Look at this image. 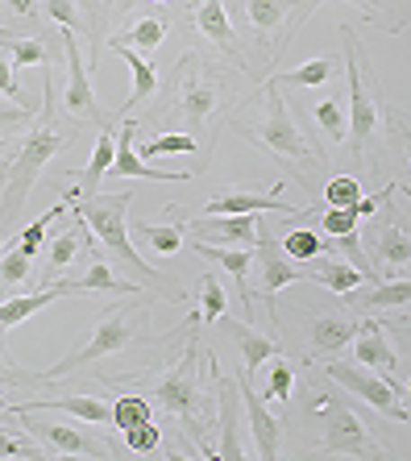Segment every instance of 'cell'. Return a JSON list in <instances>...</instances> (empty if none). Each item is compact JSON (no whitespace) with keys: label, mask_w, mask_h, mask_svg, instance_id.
Returning a JSON list of instances; mask_svg holds the SVG:
<instances>
[{"label":"cell","mask_w":411,"mask_h":461,"mask_svg":"<svg viewBox=\"0 0 411 461\" xmlns=\"http://www.w3.org/2000/svg\"><path fill=\"white\" fill-rule=\"evenodd\" d=\"M133 204V192H96V195H84L76 204V212L87 221V233L96 237L100 246L109 249L112 262H121V267L133 275V283H150V287H166L163 275L146 262V258L133 249L130 241V225H125V212H130Z\"/></svg>","instance_id":"cell-1"},{"label":"cell","mask_w":411,"mask_h":461,"mask_svg":"<svg viewBox=\"0 0 411 461\" xmlns=\"http://www.w3.org/2000/svg\"><path fill=\"white\" fill-rule=\"evenodd\" d=\"M146 337H150V308H146V303H112V308L100 316L96 333L87 337L76 354H67L58 366H50L42 378H63V375H71V370L104 362V357L121 354V349H130V345L146 341Z\"/></svg>","instance_id":"cell-2"},{"label":"cell","mask_w":411,"mask_h":461,"mask_svg":"<svg viewBox=\"0 0 411 461\" xmlns=\"http://www.w3.org/2000/svg\"><path fill=\"white\" fill-rule=\"evenodd\" d=\"M67 146H71V133H63V129H55V125H38L33 133H25L22 150H17V158L9 162V175H4L9 200H4V208H0V233L22 221L25 200H30L33 183L42 179L46 162L55 158L58 150H67Z\"/></svg>","instance_id":"cell-3"},{"label":"cell","mask_w":411,"mask_h":461,"mask_svg":"<svg viewBox=\"0 0 411 461\" xmlns=\"http://www.w3.org/2000/svg\"><path fill=\"white\" fill-rule=\"evenodd\" d=\"M254 138H258L274 158L291 162L295 171H299V179L308 183V171H312L308 162H316V150L303 141L299 129H295L291 113H287V100H282V92L274 84L266 87V104H262V117H258V125H254Z\"/></svg>","instance_id":"cell-4"},{"label":"cell","mask_w":411,"mask_h":461,"mask_svg":"<svg viewBox=\"0 0 411 461\" xmlns=\"http://www.w3.org/2000/svg\"><path fill=\"white\" fill-rule=\"evenodd\" d=\"M316 411L325 416V453H341V457H387V445L370 437V429L357 420L353 408L333 403L328 395H316Z\"/></svg>","instance_id":"cell-5"},{"label":"cell","mask_w":411,"mask_h":461,"mask_svg":"<svg viewBox=\"0 0 411 461\" xmlns=\"http://www.w3.org/2000/svg\"><path fill=\"white\" fill-rule=\"evenodd\" d=\"M195 357H200V341L192 337V345L183 349V357L171 362V370L150 383V395L158 399L171 416L187 420V424H192L195 411H200V403H204V395H200V366H195Z\"/></svg>","instance_id":"cell-6"},{"label":"cell","mask_w":411,"mask_h":461,"mask_svg":"<svg viewBox=\"0 0 411 461\" xmlns=\"http://www.w3.org/2000/svg\"><path fill=\"white\" fill-rule=\"evenodd\" d=\"M325 375L333 378V383L349 386L357 399H366L374 411H382V416L390 420H411V408H403L399 395H403V386H395L387 375H374L370 366H345V362H328L325 366Z\"/></svg>","instance_id":"cell-7"},{"label":"cell","mask_w":411,"mask_h":461,"mask_svg":"<svg viewBox=\"0 0 411 461\" xmlns=\"http://www.w3.org/2000/svg\"><path fill=\"white\" fill-rule=\"evenodd\" d=\"M345 33V76H349V141H353L357 154H366V146L379 138V104L366 92V76H362V50H357V38L349 30Z\"/></svg>","instance_id":"cell-8"},{"label":"cell","mask_w":411,"mask_h":461,"mask_svg":"<svg viewBox=\"0 0 411 461\" xmlns=\"http://www.w3.org/2000/svg\"><path fill=\"white\" fill-rule=\"evenodd\" d=\"M187 71L183 84H179V108H183V117L192 121V138L204 129V121L217 113V96H220V84L212 71H200V63H195L192 54H187Z\"/></svg>","instance_id":"cell-9"},{"label":"cell","mask_w":411,"mask_h":461,"mask_svg":"<svg viewBox=\"0 0 411 461\" xmlns=\"http://www.w3.org/2000/svg\"><path fill=\"white\" fill-rule=\"evenodd\" d=\"M370 262H379L374 270H395V275L411 270V229H403L390 208L382 212L379 229L370 233Z\"/></svg>","instance_id":"cell-10"},{"label":"cell","mask_w":411,"mask_h":461,"mask_svg":"<svg viewBox=\"0 0 411 461\" xmlns=\"http://www.w3.org/2000/svg\"><path fill=\"white\" fill-rule=\"evenodd\" d=\"M357 337V321L353 316H341V312H320L308 321V362H320V357H336L345 345H353Z\"/></svg>","instance_id":"cell-11"},{"label":"cell","mask_w":411,"mask_h":461,"mask_svg":"<svg viewBox=\"0 0 411 461\" xmlns=\"http://www.w3.org/2000/svg\"><path fill=\"white\" fill-rule=\"evenodd\" d=\"M258 275H262V279H258V295H262V300H266V295H279L287 283L308 279L299 262H291V258L282 254V246L274 249L271 229H262V225H258Z\"/></svg>","instance_id":"cell-12"},{"label":"cell","mask_w":411,"mask_h":461,"mask_svg":"<svg viewBox=\"0 0 411 461\" xmlns=\"http://www.w3.org/2000/svg\"><path fill=\"white\" fill-rule=\"evenodd\" d=\"M25 420H30V432L38 440H46L55 453H63V457H112L109 445H100V440H92L87 432H79L76 424H46V420H33V411H22Z\"/></svg>","instance_id":"cell-13"},{"label":"cell","mask_w":411,"mask_h":461,"mask_svg":"<svg viewBox=\"0 0 411 461\" xmlns=\"http://www.w3.org/2000/svg\"><path fill=\"white\" fill-rule=\"evenodd\" d=\"M353 354H357V362L362 366H370V370L387 375L395 386H403L399 378H395V370H399V354H395V345H390V337H387V324H379V321L357 324Z\"/></svg>","instance_id":"cell-14"},{"label":"cell","mask_w":411,"mask_h":461,"mask_svg":"<svg viewBox=\"0 0 411 461\" xmlns=\"http://www.w3.org/2000/svg\"><path fill=\"white\" fill-rule=\"evenodd\" d=\"M63 46H67V96H63L67 113L71 117H100L96 92H92V79H87V63H84V54H79V42L71 30L63 33Z\"/></svg>","instance_id":"cell-15"},{"label":"cell","mask_w":411,"mask_h":461,"mask_svg":"<svg viewBox=\"0 0 411 461\" xmlns=\"http://www.w3.org/2000/svg\"><path fill=\"white\" fill-rule=\"evenodd\" d=\"M241 399H246V411H249V432H254V457L271 461L282 453V437H279V420L266 411V403H262L258 395H254V386H249V378H241Z\"/></svg>","instance_id":"cell-16"},{"label":"cell","mask_w":411,"mask_h":461,"mask_svg":"<svg viewBox=\"0 0 411 461\" xmlns=\"http://www.w3.org/2000/svg\"><path fill=\"white\" fill-rule=\"evenodd\" d=\"M192 233L200 241H237V246H249V241H258V212H246V216H200L192 221Z\"/></svg>","instance_id":"cell-17"},{"label":"cell","mask_w":411,"mask_h":461,"mask_svg":"<svg viewBox=\"0 0 411 461\" xmlns=\"http://www.w3.org/2000/svg\"><path fill=\"white\" fill-rule=\"evenodd\" d=\"M303 275L308 279H316V283H325L328 291H353V287H362V283H374L370 275H362V270L353 267V262H345V258H336V254H316V258H308L303 262Z\"/></svg>","instance_id":"cell-18"},{"label":"cell","mask_w":411,"mask_h":461,"mask_svg":"<svg viewBox=\"0 0 411 461\" xmlns=\"http://www.w3.org/2000/svg\"><path fill=\"white\" fill-rule=\"evenodd\" d=\"M133 138H138V121H125L117 133V154H112L109 175H121V179H187V175L146 167V158H138V150H133Z\"/></svg>","instance_id":"cell-19"},{"label":"cell","mask_w":411,"mask_h":461,"mask_svg":"<svg viewBox=\"0 0 411 461\" xmlns=\"http://www.w3.org/2000/svg\"><path fill=\"white\" fill-rule=\"evenodd\" d=\"M237 408H241V386L220 378V445H217V457L220 461H246V445L237 437Z\"/></svg>","instance_id":"cell-20"},{"label":"cell","mask_w":411,"mask_h":461,"mask_svg":"<svg viewBox=\"0 0 411 461\" xmlns=\"http://www.w3.org/2000/svg\"><path fill=\"white\" fill-rule=\"evenodd\" d=\"M195 249L204 258H212L217 267H225V275L233 283H237L241 291V312L249 316V300H246V279H249V270H254V254H249L246 246H217V241H195Z\"/></svg>","instance_id":"cell-21"},{"label":"cell","mask_w":411,"mask_h":461,"mask_svg":"<svg viewBox=\"0 0 411 461\" xmlns=\"http://www.w3.org/2000/svg\"><path fill=\"white\" fill-rule=\"evenodd\" d=\"M345 300L353 303V308L362 312H382V308H403V303H411V279H390V283H379L374 279V287H353L345 291Z\"/></svg>","instance_id":"cell-22"},{"label":"cell","mask_w":411,"mask_h":461,"mask_svg":"<svg viewBox=\"0 0 411 461\" xmlns=\"http://www.w3.org/2000/svg\"><path fill=\"white\" fill-rule=\"evenodd\" d=\"M46 408H58L67 416L84 420V424H104L112 416V408L104 399H92V395H63V399H38V403H22V408L13 411H46Z\"/></svg>","instance_id":"cell-23"},{"label":"cell","mask_w":411,"mask_h":461,"mask_svg":"<svg viewBox=\"0 0 411 461\" xmlns=\"http://www.w3.org/2000/svg\"><path fill=\"white\" fill-rule=\"evenodd\" d=\"M67 283H55V287H42V291H30V295H13V300L0 303V329H17L22 321H30L33 312H42L46 303H55L58 295H67Z\"/></svg>","instance_id":"cell-24"},{"label":"cell","mask_w":411,"mask_h":461,"mask_svg":"<svg viewBox=\"0 0 411 461\" xmlns=\"http://www.w3.org/2000/svg\"><path fill=\"white\" fill-rule=\"evenodd\" d=\"M112 50L125 59V67H130V76H133V96L125 100V113H130L133 104L154 100V92H158V71H154L150 59H146V54H138V50H130V46H112Z\"/></svg>","instance_id":"cell-25"},{"label":"cell","mask_w":411,"mask_h":461,"mask_svg":"<svg viewBox=\"0 0 411 461\" xmlns=\"http://www.w3.org/2000/svg\"><path fill=\"white\" fill-rule=\"evenodd\" d=\"M233 341L241 345V362H246V378H254L262 362H271L274 354H282V345L274 337H262L258 329H249V324H233Z\"/></svg>","instance_id":"cell-26"},{"label":"cell","mask_w":411,"mask_h":461,"mask_svg":"<svg viewBox=\"0 0 411 461\" xmlns=\"http://www.w3.org/2000/svg\"><path fill=\"white\" fill-rule=\"evenodd\" d=\"M84 229H87V221L76 212V225L63 229V233H58L55 241H50V254H46V279H55V275H63V270L71 267V262H76V254L84 249V237H79Z\"/></svg>","instance_id":"cell-27"},{"label":"cell","mask_w":411,"mask_h":461,"mask_svg":"<svg viewBox=\"0 0 411 461\" xmlns=\"http://www.w3.org/2000/svg\"><path fill=\"white\" fill-rule=\"evenodd\" d=\"M112 154H117V133H112V125H104V133L96 138V150H92L84 175H79V183H84V195H96L100 192V179L109 175Z\"/></svg>","instance_id":"cell-28"},{"label":"cell","mask_w":411,"mask_h":461,"mask_svg":"<svg viewBox=\"0 0 411 461\" xmlns=\"http://www.w3.org/2000/svg\"><path fill=\"white\" fill-rule=\"evenodd\" d=\"M195 30L212 38L217 46H225V50H233V25L225 17V0H200L195 5Z\"/></svg>","instance_id":"cell-29"},{"label":"cell","mask_w":411,"mask_h":461,"mask_svg":"<svg viewBox=\"0 0 411 461\" xmlns=\"http://www.w3.org/2000/svg\"><path fill=\"white\" fill-rule=\"evenodd\" d=\"M67 287H71V291H112V295H146V291H141V283L117 279L109 262H92L84 279H71Z\"/></svg>","instance_id":"cell-30"},{"label":"cell","mask_w":411,"mask_h":461,"mask_svg":"<svg viewBox=\"0 0 411 461\" xmlns=\"http://www.w3.org/2000/svg\"><path fill=\"white\" fill-rule=\"evenodd\" d=\"M163 38H166V25L158 22V17H138L121 38H112V46H130V50H138V54H150L163 46Z\"/></svg>","instance_id":"cell-31"},{"label":"cell","mask_w":411,"mask_h":461,"mask_svg":"<svg viewBox=\"0 0 411 461\" xmlns=\"http://www.w3.org/2000/svg\"><path fill=\"white\" fill-rule=\"evenodd\" d=\"M336 76V63L333 59H308L303 67H295V71H282V76H274L271 84L274 87H316L325 84V79Z\"/></svg>","instance_id":"cell-32"},{"label":"cell","mask_w":411,"mask_h":461,"mask_svg":"<svg viewBox=\"0 0 411 461\" xmlns=\"http://www.w3.org/2000/svg\"><path fill=\"white\" fill-rule=\"evenodd\" d=\"M316 125L328 133V141H341L349 138V104L341 96H325L320 104H316Z\"/></svg>","instance_id":"cell-33"},{"label":"cell","mask_w":411,"mask_h":461,"mask_svg":"<svg viewBox=\"0 0 411 461\" xmlns=\"http://www.w3.org/2000/svg\"><path fill=\"white\" fill-rule=\"evenodd\" d=\"M287 9L291 0H246V17L258 33H274L282 22H287Z\"/></svg>","instance_id":"cell-34"},{"label":"cell","mask_w":411,"mask_h":461,"mask_svg":"<svg viewBox=\"0 0 411 461\" xmlns=\"http://www.w3.org/2000/svg\"><path fill=\"white\" fill-rule=\"evenodd\" d=\"M112 429L117 432H130V429H138L141 420H150V399L146 395H121V399H112Z\"/></svg>","instance_id":"cell-35"},{"label":"cell","mask_w":411,"mask_h":461,"mask_svg":"<svg viewBox=\"0 0 411 461\" xmlns=\"http://www.w3.org/2000/svg\"><path fill=\"white\" fill-rule=\"evenodd\" d=\"M228 312V300H225V287H220V279L217 275H204L200 279V324H217L220 316Z\"/></svg>","instance_id":"cell-36"},{"label":"cell","mask_w":411,"mask_h":461,"mask_svg":"<svg viewBox=\"0 0 411 461\" xmlns=\"http://www.w3.org/2000/svg\"><path fill=\"white\" fill-rule=\"evenodd\" d=\"M282 254L291 258V262H308V258L325 254V237L312 233V229H287L282 233Z\"/></svg>","instance_id":"cell-37"},{"label":"cell","mask_w":411,"mask_h":461,"mask_svg":"<svg viewBox=\"0 0 411 461\" xmlns=\"http://www.w3.org/2000/svg\"><path fill=\"white\" fill-rule=\"evenodd\" d=\"M130 237H141V241H146V246L154 249V254H179V246H183V233H179V229L174 225H146V221H141L138 229H133Z\"/></svg>","instance_id":"cell-38"},{"label":"cell","mask_w":411,"mask_h":461,"mask_svg":"<svg viewBox=\"0 0 411 461\" xmlns=\"http://www.w3.org/2000/svg\"><path fill=\"white\" fill-rule=\"evenodd\" d=\"M195 150H200V141H195L192 133H166V138L146 141V146H141V158L150 162V158H158V154H195Z\"/></svg>","instance_id":"cell-39"},{"label":"cell","mask_w":411,"mask_h":461,"mask_svg":"<svg viewBox=\"0 0 411 461\" xmlns=\"http://www.w3.org/2000/svg\"><path fill=\"white\" fill-rule=\"evenodd\" d=\"M357 200H362V183H357L353 175H336V179H328V187H325V204L328 208H353Z\"/></svg>","instance_id":"cell-40"},{"label":"cell","mask_w":411,"mask_h":461,"mask_svg":"<svg viewBox=\"0 0 411 461\" xmlns=\"http://www.w3.org/2000/svg\"><path fill=\"white\" fill-rule=\"evenodd\" d=\"M291 383H295V370L274 354V366H271V378H266V399H274V408H282L291 399Z\"/></svg>","instance_id":"cell-41"},{"label":"cell","mask_w":411,"mask_h":461,"mask_svg":"<svg viewBox=\"0 0 411 461\" xmlns=\"http://www.w3.org/2000/svg\"><path fill=\"white\" fill-rule=\"evenodd\" d=\"M357 225H362V216H357V208H325V212H320V229H325L328 237L357 233Z\"/></svg>","instance_id":"cell-42"},{"label":"cell","mask_w":411,"mask_h":461,"mask_svg":"<svg viewBox=\"0 0 411 461\" xmlns=\"http://www.w3.org/2000/svg\"><path fill=\"white\" fill-rule=\"evenodd\" d=\"M13 54V67H33V63H46V42L38 38H4Z\"/></svg>","instance_id":"cell-43"},{"label":"cell","mask_w":411,"mask_h":461,"mask_svg":"<svg viewBox=\"0 0 411 461\" xmlns=\"http://www.w3.org/2000/svg\"><path fill=\"white\" fill-rule=\"evenodd\" d=\"M0 279L4 283H25L30 279V254L22 246H13L9 254L0 258Z\"/></svg>","instance_id":"cell-44"},{"label":"cell","mask_w":411,"mask_h":461,"mask_svg":"<svg viewBox=\"0 0 411 461\" xmlns=\"http://www.w3.org/2000/svg\"><path fill=\"white\" fill-rule=\"evenodd\" d=\"M125 440H130L133 453H154V449H158V440H163V432H158V424H154V420H141L138 429L125 432Z\"/></svg>","instance_id":"cell-45"},{"label":"cell","mask_w":411,"mask_h":461,"mask_svg":"<svg viewBox=\"0 0 411 461\" xmlns=\"http://www.w3.org/2000/svg\"><path fill=\"white\" fill-rule=\"evenodd\" d=\"M46 13L55 17L63 30H79V13H76V0H42Z\"/></svg>","instance_id":"cell-46"},{"label":"cell","mask_w":411,"mask_h":461,"mask_svg":"<svg viewBox=\"0 0 411 461\" xmlns=\"http://www.w3.org/2000/svg\"><path fill=\"white\" fill-rule=\"evenodd\" d=\"M0 457H38V449H33L30 440L13 437L9 429H0Z\"/></svg>","instance_id":"cell-47"},{"label":"cell","mask_w":411,"mask_h":461,"mask_svg":"<svg viewBox=\"0 0 411 461\" xmlns=\"http://www.w3.org/2000/svg\"><path fill=\"white\" fill-rule=\"evenodd\" d=\"M30 113L33 108H25V104H0V138H4L9 129H17L22 121H30Z\"/></svg>","instance_id":"cell-48"},{"label":"cell","mask_w":411,"mask_h":461,"mask_svg":"<svg viewBox=\"0 0 411 461\" xmlns=\"http://www.w3.org/2000/svg\"><path fill=\"white\" fill-rule=\"evenodd\" d=\"M0 96L22 100V87H17V79H13V63H4V59H0Z\"/></svg>","instance_id":"cell-49"},{"label":"cell","mask_w":411,"mask_h":461,"mask_svg":"<svg viewBox=\"0 0 411 461\" xmlns=\"http://www.w3.org/2000/svg\"><path fill=\"white\" fill-rule=\"evenodd\" d=\"M0 5H9L17 17H38V9H42V0H0Z\"/></svg>","instance_id":"cell-50"},{"label":"cell","mask_w":411,"mask_h":461,"mask_svg":"<svg viewBox=\"0 0 411 461\" xmlns=\"http://www.w3.org/2000/svg\"><path fill=\"white\" fill-rule=\"evenodd\" d=\"M399 129H403V154H407V162H411V121L399 117Z\"/></svg>","instance_id":"cell-51"},{"label":"cell","mask_w":411,"mask_h":461,"mask_svg":"<svg viewBox=\"0 0 411 461\" xmlns=\"http://www.w3.org/2000/svg\"><path fill=\"white\" fill-rule=\"evenodd\" d=\"M403 399H407V408H411V378L403 383Z\"/></svg>","instance_id":"cell-52"},{"label":"cell","mask_w":411,"mask_h":461,"mask_svg":"<svg viewBox=\"0 0 411 461\" xmlns=\"http://www.w3.org/2000/svg\"><path fill=\"white\" fill-rule=\"evenodd\" d=\"M4 38H9V30H4V25H0V42H4Z\"/></svg>","instance_id":"cell-53"},{"label":"cell","mask_w":411,"mask_h":461,"mask_svg":"<svg viewBox=\"0 0 411 461\" xmlns=\"http://www.w3.org/2000/svg\"><path fill=\"white\" fill-rule=\"evenodd\" d=\"M87 5H92V9H96V5H100V0H87Z\"/></svg>","instance_id":"cell-54"},{"label":"cell","mask_w":411,"mask_h":461,"mask_svg":"<svg viewBox=\"0 0 411 461\" xmlns=\"http://www.w3.org/2000/svg\"><path fill=\"white\" fill-rule=\"evenodd\" d=\"M0 391H4V375H0Z\"/></svg>","instance_id":"cell-55"},{"label":"cell","mask_w":411,"mask_h":461,"mask_svg":"<svg viewBox=\"0 0 411 461\" xmlns=\"http://www.w3.org/2000/svg\"><path fill=\"white\" fill-rule=\"evenodd\" d=\"M154 5H163V0H154Z\"/></svg>","instance_id":"cell-56"}]
</instances>
